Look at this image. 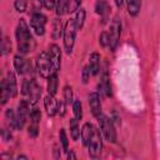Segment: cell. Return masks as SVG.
<instances>
[{
    "mask_svg": "<svg viewBox=\"0 0 160 160\" xmlns=\"http://www.w3.org/2000/svg\"><path fill=\"white\" fill-rule=\"evenodd\" d=\"M15 38H16V42H18V50L21 55L28 54L34 49V46H35L34 39H32L29 26L24 19H20V21L16 25Z\"/></svg>",
    "mask_w": 160,
    "mask_h": 160,
    "instance_id": "6da1fadb",
    "label": "cell"
},
{
    "mask_svg": "<svg viewBox=\"0 0 160 160\" xmlns=\"http://www.w3.org/2000/svg\"><path fill=\"white\" fill-rule=\"evenodd\" d=\"M78 26L75 24L74 18L69 19L65 24L64 28V34H62V39H64V49L68 54H70L74 49V44H75V38H76V31H78Z\"/></svg>",
    "mask_w": 160,
    "mask_h": 160,
    "instance_id": "7a4b0ae2",
    "label": "cell"
},
{
    "mask_svg": "<svg viewBox=\"0 0 160 160\" xmlns=\"http://www.w3.org/2000/svg\"><path fill=\"white\" fill-rule=\"evenodd\" d=\"M35 66H36L38 72H39L42 78H46V79H48L50 75L56 74V72H54V69H52V64H51V59H50L49 51H42V52H40V54L36 56Z\"/></svg>",
    "mask_w": 160,
    "mask_h": 160,
    "instance_id": "3957f363",
    "label": "cell"
},
{
    "mask_svg": "<svg viewBox=\"0 0 160 160\" xmlns=\"http://www.w3.org/2000/svg\"><path fill=\"white\" fill-rule=\"evenodd\" d=\"M32 105H35L38 102V100L41 96V86L36 82V80L31 79V80H25L22 82V91H21Z\"/></svg>",
    "mask_w": 160,
    "mask_h": 160,
    "instance_id": "277c9868",
    "label": "cell"
},
{
    "mask_svg": "<svg viewBox=\"0 0 160 160\" xmlns=\"http://www.w3.org/2000/svg\"><path fill=\"white\" fill-rule=\"evenodd\" d=\"M98 122H99V128H100L102 136L108 141L115 142L116 141V130H115V126H114V122L111 121V119H109L106 115L101 114L98 118Z\"/></svg>",
    "mask_w": 160,
    "mask_h": 160,
    "instance_id": "5b68a950",
    "label": "cell"
},
{
    "mask_svg": "<svg viewBox=\"0 0 160 160\" xmlns=\"http://www.w3.org/2000/svg\"><path fill=\"white\" fill-rule=\"evenodd\" d=\"M86 148L89 150L90 156H92V158L98 156L101 152V149H102V136H101V131L99 129L94 128L92 134H91V136L89 139V142L86 144Z\"/></svg>",
    "mask_w": 160,
    "mask_h": 160,
    "instance_id": "8992f818",
    "label": "cell"
},
{
    "mask_svg": "<svg viewBox=\"0 0 160 160\" xmlns=\"http://www.w3.org/2000/svg\"><path fill=\"white\" fill-rule=\"evenodd\" d=\"M31 102L26 99L21 100L18 105V111H16V129L21 130L29 118L30 114V109H31Z\"/></svg>",
    "mask_w": 160,
    "mask_h": 160,
    "instance_id": "52a82bcc",
    "label": "cell"
},
{
    "mask_svg": "<svg viewBox=\"0 0 160 160\" xmlns=\"http://www.w3.org/2000/svg\"><path fill=\"white\" fill-rule=\"evenodd\" d=\"M81 0H56V14L59 16L65 15V14H71L75 12L80 8Z\"/></svg>",
    "mask_w": 160,
    "mask_h": 160,
    "instance_id": "ba28073f",
    "label": "cell"
},
{
    "mask_svg": "<svg viewBox=\"0 0 160 160\" xmlns=\"http://www.w3.org/2000/svg\"><path fill=\"white\" fill-rule=\"evenodd\" d=\"M45 26H46V16L44 14H41L40 11H35L31 14V18H30V28L31 30L41 36L45 34Z\"/></svg>",
    "mask_w": 160,
    "mask_h": 160,
    "instance_id": "9c48e42d",
    "label": "cell"
},
{
    "mask_svg": "<svg viewBox=\"0 0 160 160\" xmlns=\"http://www.w3.org/2000/svg\"><path fill=\"white\" fill-rule=\"evenodd\" d=\"M29 119H30V124H29V128H28V132H29L30 136L36 138L38 132H39V122H40V119H41V111L38 106L31 105Z\"/></svg>",
    "mask_w": 160,
    "mask_h": 160,
    "instance_id": "30bf717a",
    "label": "cell"
},
{
    "mask_svg": "<svg viewBox=\"0 0 160 160\" xmlns=\"http://www.w3.org/2000/svg\"><path fill=\"white\" fill-rule=\"evenodd\" d=\"M120 32H121V25L118 20H115L111 26L110 30L108 31V36H109V49L110 50H115V48L119 44V39H120Z\"/></svg>",
    "mask_w": 160,
    "mask_h": 160,
    "instance_id": "8fae6325",
    "label": "cell"
},
{
    "mask_svg": "<svg viewBox=\"0 0 160 160\" xmlns=\"http://www.w3.org/2000/svg\"><path fill=\"white\" fill-rule=\"evenodd\" d=\"M14 68L19 75H26L31 72V64L26 59H24L21 55L14 56Z\"/></svg>",
    "mask_w": 160,
    "mask_h": 160,
    "instance_id": "7c38bea8",
    "label": "cell"
},
{
    "mask_svg": "<svg viewBox=\"0 0 160 160\" xmlns=\"http://www.w3.org/2000/svg\"><path fill=\"white\" fill-rule=\"evenodd\" d=\"M89 100V106H90V110L92 112V115L98 119L102 111H101V100H100V95L98 92H91L88 98Z\"/></svg>",
    "mask_w": 160,
    "mask_h": 160,
    "instance_id": "4fadbf2b",
    "label": "cell"
},
{
    "mask_svg": "<svg viewBox=\"0 0 160 160\" xmlns=\"http://www.w3.org/2000/svg\"><path fill=\"white\" fill-rule=\"evenodd\" d=\"M5 88H6V91L9 94L10 98H15L16 94H18V85H16V79H15V75L12 71H9L6 74V78L2 80Z\"/></svg>",
    "mask_w": 160,
    "mask_h": 160,
    "instance_id": "5bb4252c",
    "label": "cell"
},
{
    "mask_svg": "<svg viewBox=\"0 0 160 160\" xmlns=\"http://www.w3.org/2000/svg\"><path fill=\"white\" fill-rule=\"evenodd\" d=\"M44 108L46 110V114L49 116H54L55 114H58V109H59V101L55 99V95L48 94L44 99Z\"/></svg>",
    "mask_w": 160,
    "mask_h": 160,
    "instance_id": "9a60e30c",
    "label": "cell"
},
{
    "mask_svg": "<svg viewBox=\"0 0 160 160\" xmlns=\"http://www.w3.org/2000/svg\"><path fill=\"white\" fill-rule=\"evenodd\" d=\"M49 55H50V59H51V64H52V69H54V72H58L59 69H60V61H61V50L58 45H51L49 48Z\"/></svg>",
    "mask_w": 160,
    "mask_h": 160,
    "instance_id": "2e32d148",
    "label": "cell"
},
{
    "mask_svg": "<svg viewBox=\"0 0 160 160\" xmlns=\"http://www.w3.org/2000/svg\"><path fill=\"white\" fill-rule=\"evenodd\" d=\"M98 94L100 95V96H111V84H110V80H109V78H108V75L106 74H104L102 75V78H101V80H100V82H99V85H98Z\"/></svg>",
    "mask_w": 160,
    "mask_h": 160,
    "instance_id": "e0dca14e",
    "label": "cell"
},
{
    "mask_svg": "<svg viewBox=\"0 0 160 160\" xmlns=\"http://www.w3.org/2000/svg\"><path fill=\"white\" fill-rule=\"evenodd\" d=\"M95 11L96 14L102 18V19H106L109 12H110V5L106 0H96L95 2Z\"/></svg>",
    "mask_w": 160,
    "mask_h": 160,
    "instance_id": "ac0fdd59",
    "label": "cell"
},
{
    "mask_svg": "<svg viewBox=\"0 0 160 160\" xmlns=\"http://www.w3.org/2000/svg\"><path fill=\"white\" fill-rule=\"evenodd\" d=\"M89 69L91 75H98L100 71V55L98 52H92L89 58Z\"/></svg>",
    "mask_w": 160,
    "mask_h": 160,
    "instance_id": "d6986e66",
    "label": "cell"
},
{
    "mask_svg": "<svg viewBox=\"0 0 160 160\" xmlns=\"http://www.w3.org/2000/svg\"><path fill=\"white\" fill-rule=\"evenodd\" d=\"M94 125L92 124H90V122H85L84 125H82V128H81V134H80V136H81V140H82V144L86 146V144L89 142V139H90V136H91V134H92V130H94Z\"/></svg>",
    "mask_w": 160,
    "mask_h": 160,
    "instance_id": "ffe728a7",
    "label": "cell"
},
{
    "mask_svg": "<svg viewBox=\"0 0 160 160\" xmlns=\"http://www.w3.org/2000/svg\"><path fill=\"white\" fill-rule=\"evenodd\" d=\"M5 122L10 130L16 129V112H14L12 109H8L5 111Z\"/></svg>",
    "mask_w": 160,
    "mask_h": 160,
    "instance_id": "44dd1931",
    "label": "cell"
},
{
    "mask_svg": "<svg viewBox=\"0 0 160 160\" xmlns=\"http://www.w3.org/2000/svg\"><path fill=\"white\" fill-rule=\"evenodd\" d=\"M80 134H81V130L79 128V124H78V119L72 118L70 120V135H71V139L74 141H78V139L80 138Z\"/></svg>",
    "mask_w": 160,
    "mask_h": 160,
    "instance_id": "7402d4cb",
    "label": "cell"
},
{
    "mask_svg": "<svg viewBox=\"0 0 160 160\" xmlns=\"http://www.w3.org/2000/svg\"><path fill=\"white\" fill-rule=\"evenodd\" d=\"M58 90V72L48 78V94L55 95Z\"/></svg>",
    "mask_w": 160,
    "mask_h": 160,
    "instance_id": "603a6c76",
    "label": "cell"
},
{
    "mask_svg": "<svg viewBox=\"0 0 160 160\" xmlns=\"http://www.w3.org/2000/svg\"><path fill=\"white\" fill-rule=\"evenodd\" d=\"M126 4H128V11H129L130 15L135 16V15L139 14L140 5H141L140 0H126Z\"/></svg>",
    "mask_w": 160,
    "mask_h": 160,
    "instance_id": "cb8c5ba5",
    "label": "cell"
},
{
    "mask_svg": "<svg viewBox=\"0 0 160 160\" xmlns=\"http://www.w3.org/2000/svg\"><path fill=\"white\" fill-rule=\"evenodd\" d=\"M85 16H86V12L82 8H79L76 11H75V16H74V20H75V24L78 26V29H81L84 26V22H85Z\"/></svg>",
    "mask_w": 160,
    "mask_h": 160,
    "instance_id": "d4e9b609",
    "label": "cell"
},
{
    "mask_svg": "<svg viewBox=\"0 0 160 160\" xmlns=\"http://www.w3.org/2000/svg\"><path fill=\"white\" fill-rule=\"evenodd\" d=\"M64 28H65V25L62 26L61 20L60 19H55V21L52 24V38L54 39H59L64 34Z\"/></svg>",
    "mask_w": 160,
    "mask_h": 160,
    "instance_id": "484cf974",
    "label": "cell"
},
{
    "mask_svg": "<svg viewBox=\"0 0 160 160\" xmlns=\"http://www.w3.org/2000/svg\"><path fill=\"white\" fill-rule=\"evenodd\" d=\"M72 111H74V118L78 120H81L82 118V105L79 99H75L72 102Z\"/></svg>",
    "mask_w": 160,
    "mask_h": 160,
    "instance_id": "4316f807",
    "label": "cell"
},
{
    "mask_svg": "<svg viewBox=\"0 0 160 160\" xmlns=\"http://www.w3.org/2000/svg\"><path fill=\"white\" fill-rule=\"evenodd\" d=\"M10 50H11V42L9 38L4 36L1 41V55H6L8 52H10Z\"/></svg>",
    "mask_w": 160,
    "mask_h": 160,
    "instance_id": "83f0119b",
    "label": "cell"
},
{
    "mask_svg": "<svg viewBox=\"0 0 160 160\" xmlns=\"http://www.w3.org/2000/svg\"><path fill=\"white\" fill-rule=\"evenodd\" d=\"M64 100H65L66 104L74 102V100H72V89L69 85L64 86Z\"/></svg>",
    "mask_w": 160,
    "mask_h": 160,
    "instance_id": "f1b7e54d",
    "label": "cell"
},
{
    "mask_svg": "<svg viewBox=\"0 0 160 160\" xmlns=\"http://www.w3.org/2000/svg\"><path fill=\"white\" fill-rule=\"evenodd\" d=\"M9 99H10V96H9L8 91H6V88H5L4 82L1 81V85H0V100H1V104H2V105L6 104V101H8Z\"/></svg>",
    "mask_w": 160,
    "mask_h": 160,
    "instance_id": "f546056e",
    "label": "cell"
},
{
    "mask_svg": "<svg viewBox=\"0 0 160 160\" xmlns=\"http://www.w3.org/2000/svg\"><path fill=\"white\" fill-rule=\"evenodd\" d=\"M28 4H29L28 0H15L14 6L19 12H22V11H25L28 9Z\"/></svg>",
    "mask_w": 160,
    "mask_h": 160,
    "instance_id": "4dcf8cb0",
    "label": "cell"
},
{
    "mask_svg": "<svg viewBox=\"0 0 160 160\" xmlns=\"http://www.w3.org/2000/svg\"><path fill=\"white\" fill-rule=\"evenodd\" d=\"M59 136H60V142H61V146H62V150L64 151H68V136H66V132L64 129L60 130L59 132Z\"/></svg>",
    "mask_w": 160,
    "mask_h": 160,
    "instance_id": "1f68e13d",
    "label": "cell"
},
{
    "mask_svg": "<svg viewBox=\"0 0 160 160\" xmlns=\"http://www.w3.org/2000/svg\"><path fill=\"white\" fill-rule=\"evenodd\" d=\"M99 42L104 46V48H109V36H108V31L101 32L100 38H99Z\"/></svg>",
    "mask_w": 160,
    "mask_h": 160,
    "instance_id": "d6a6232c",
    "label": "cell"
},
{
    "mask_svg": "<svg viewBox=\"0 0 160 160\" xmlns=\"http://www.w3.org/2000/svg\"><path fill=\"white\" fill-rule=\"evenodd\" d=\"M42 5L49 9V10H52L55 6H56V0H42Z\"/></svg>",
    "mask_w": 160,
    "mask_h": 160,
    "instance_id": "836d02e7",
    "label": "cell"
},
{
    "mask_svg": "<svg viewBox=\"0 0 160 160\" xmlns=\"http://www.w3.org/2000/svg\"><path fill=\"white\" fill-rule=\"evenodd\" d=\"M90 75H91V72H90L89 66H85V68L82 69V81H84V82H88Z\"/></svg>",
    "mask_w": 160,
    "mask_h": 160,
    "instance_id": "e575fe53",
    "label": "cell"
},
{
    "mask_svg": "<svg viewBox=\"0 0 160 160\" xmlns=\"http://www.w3.org/2000/svg\"><path fill=\"white\" fill-rule=\"evenodd\" d=\"M65 100L62 101V100H60L59 101V109H58V114L60 115V116H64V114H65Z\"/></svg>",
    "mask_w": 160,
    "mask_h": 160,
    "instance_id": "d590c367",
    "label": "cell"
},
{
    "mask_svg": "<svg viewBox=\"0 0 160 160\" xmlns=\"http://www.w3.org/2000/svg\"><path fill=\"white\" fill-rule=\"evenodd\" d=\"M1 134H2V138H4L5 141H8V140L11 139V132H10V129H9V128H8V129H4V130L1 131Z\"/></svg>",
    "mask_w": 160,
    "mask_h": 160,
    "instance_id": "8d00e7d4",
    "label": "cell"
},
{
    "mask_svg": "<svg viewBox=\"0 0 160 160\" xmlns=\"http://www.w3.org/2000/svg\"><path fill=\"white\" fill-rule=\"evenodd\" d=\"M68 159H76V155L74 154L72 150H70V152H68Z\"/></svg>",
    "mask_w": 160,
    "mask_h": 160,
    "instance_id": "74e56055",
    "label": "cell"
},
{
    "mask_svg": "<svg viewBox=\"0 0 160 160\" xmlns=\"http://www.w3.org/2000/svg\"><path fill=\"white\" fill-rule=\"evenodd\" d=\"M122 2H124V0H115V4H116L118 8H120L122 5Z\"/></svg>",
    "mask_w": 160,
    "mask_h": 160,
    "instance_id": "f35d334b",
    "label": "cell"
}]
</instances>
